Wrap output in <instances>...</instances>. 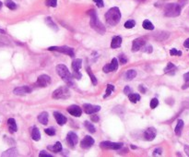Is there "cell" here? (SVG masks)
<instances>
[{"instance_id":"6da1fadb","label":"cell","mask_w":189,"mask_h":157,"mask_svg":"<svg viewBox=\"0 0 189 157\" xmlns=\"http://www.w3.org/2000/svg\"><path fill=\"white\" fill-rule=\"evenodd\" d=\"M105 20L106 22L111 25V26H115L117 25L121 20V12L120 9L116 7H113L110 8L106 14H105Z\"/></svg>"},{"instance_id":"7a4b0ae2","label":"cell","mask_w":189,"mask_h":157,"mask_svg":"<svg viewBox=\"0 0 189 157\" xmlns=\"http://www.w3.org/2000/svg\"><path fill=\"white\" fill-rule=\"evenodd\" d=\"M88 14L90 15V18H91V21H90V24H91V27L94 31H96L98 33L100 34H104L105 33V27L104 26V24L101 23L97 16V13L95 10H90L88 12Z\"/></svg>"},{"instance_id":"3957f363","label":"cell","mask_w":189,"mask_h":157,"mask_svg":"<svg viewBox=\"0 0 189 157\" xmlns=\"http://www.w3.org/2000/svg\"><path fill=\"white\" fill-rule=\"evenodd\" d=\"M56 72L57 74L59 75L62 80L64 81L67 82V85H69V86H72V85H74V81H73V75H72L70 72L68 68H67V66L63 65V64H60L58 65L56 67Z\"/></svg>"},{"instance_id":"277c9868","label":"cell","mask_w":189,"mask_h":157,"mask_svg":"<svg viewBox=\"0 0 189 157\" xmlns=\"http://www.w3.org/2000/svg\"><path fill=\"white\" fill-rule=\"evenodd\" d=\"M182 6L177 3L167 4L164 8V15L166 17H177L181 14Z\"/></svg>"},{"instance_id":"5b68a950","label":"cell","mask_w":189,"mask_h":157,"mask_svg":"<svg viewBox=\"0 0 189 157\" xmlns=\"http://www.w3.org/2000/svg\"><path fill=\"white\" fill-rule=\"evenodd\" d=\"M70 97V91L67 86H62L56 89L53 93V98L56 100H60V99H67Z\"/></svg>"},{"instance_id":"8992f818","label":"cell","mask_w":189,"mask_h":157,"mask_svg":"<svg viewBox=\"0 0 189 157\" xmlns=\"http://www.w3.org/2000/svg\"><path fill=\"white\" fill-rule=\"evenodd\" d=\"M49 51H57V52H60L62 54H65V55H67L71 58H74L75 56V53H74V50L73 48L71 47H68V46H51L48 48Z\"/></svg>"},{"instance_id":"52a82bcc","label":"cell","mask_w":189,"mask_h":157,"mask_svg":"<svg viewBox=\"0 0 189 157\" xmlns=\"http://www.w3.org/2000/svg\"><path fill=\"white\" fill-rule=\"evenodd\" d=\"M81 67H82V59L77 58V59L73 60V62H72V68H73V71H74L73 78H75L77 80L81 79L82 75L79 72V69L81 68Z\"/></svg>"},{"instance_id":"ba28073f","label":"cell","mask_w":189,"mask_h":157,"mask_svg":"<svg viewBox=\"0 0 189 157\" xmlns=\"http://www.w3.org/2000/svg\"><path fill=\"white\" fill-rule=\"evenodd\" d=\"M100 146L104 149H109V150H119L122 148L123 144L119 142H112V141H101L100 143Z\"/></svg>"},{"instance_id":"9c48e42d","label":"cell","mask_w":189,"mask_h":157,"mask_svg":"<svg viewBox=\"0 0 189 157\" xmlns=\"http://www.w3.org/2000/svg\"><path fill=\"white\" fill-rule=\"evenodd\" d=\"M51 83V78L48 75H41L38 77L37 81H36V85L38 87H42V88H45L48 85Z\"/></svg>"},{"instance_id":"30bf717a","label":"cell","mask_w":189,"mask_h":157,"mask_svg":"<svg viewBox=\"0 0 189 157\" xmlns=\"http://www.w3.org/2000/svg\"><path fill=\"white\" fill-rule=\"evenodd\" d=\"M117 68H118V60L116 58H113L112 62L110 64H106L104 67L103 70L105 73H109V72H113V71L117 70Z\"/></svg>"},{"instance_id":"8fae6325","label":"cell","mask_w":189,"mask_h":157,"mask_svg":"<svg viewBox=\"0 0 189 157\" xmlns=\"http://www.w3.org/2000/svg\"><path fill=\"white\" fill-rule=\"evenodd\" d=\"M67 141L68 145H70L72 148H74L79 142V137L75 132L70 131L67 135Z\"/></svg>"},{"instance_id":"7c38bea8","label":"cell","mask_w":189,"mask_h":157,"mask_svg":"<svg viewBox=\"0 0 189 157\" xmlns=\"http://www.w3.org/2000/svg\"><path fill=\"white\" fill-rule=\"evenodd\" d=\"M157 135V130L155 127H149L148 130H146V131L144 132V139L148 140V141H151L156 138Z\"/></svg>"},{"instance_id":"4fadbf2b","label":"cell","mask_w":189,"mask_h":157,"mask_svg":"<svg viewBox=\"0 0 189 157\" xmlns=\"http://www.w3.org/2000/svg\"><path fill=\"white\" fill-rule=\"evenodd\" d=\"M83 109H84L86 114H88V115H92V114H95V113H97L101 110V106L100 105H91V104H85L83 105Z\"/></svg>"},{"instance_id":"5bb4252c","label":"cell","mask_w":189,"mask_h":157,"mask_svg":"<svg viewBox=\"0 0 189 157\" xmlns=\"http://www.w3.org/2000/svg\"><path fill=\"white\" fill-rule=\"evenodd\" d=\"M67 112L70 114L71 116L76 117V118H79L81 116V114H82V109L77 105H72L67 108Z\"/></svg>"},{"instance_id":"9a60e30c","label":"cell","mask_w":189,"mask_h":157,"mask_svg":"<svg viewBox=\"0 0 189 157\" xmlns=\"http://www.w3.org/2000/svg\"><path fill=\"white\" fill-rule=\"evenodd\" d=\"M94 144V140L91 136H86L80 141V147L83 149H89Z\"/></svg>"},{"instance_id":"2e32d148","label":"cell","mask_w":189,"mask_h":157,"mask_svg":"<svg viewBox=\"0 0 189 157\" xmlns=\"http://www.w3.org/2000/svg\"><path fill=\"white\" fill-rule=\"evenodd\" d=\"M32 88L29 87V86H20V87H18L16 89H14L13 91V93L16 94V95H26V94H29L32 93Z\"/></svg>"},{"instance_id":"e0dca14e","label":"cell","mask_w":189,"mask_h":157,"mask_svg":"<svg viewBox=\"0 0 189 157\" xmlns=\"http://www.w3.org/2000/svg\"><path fill=\"white\" fill-rule=\"evenodd\" d=\"M146 44V41H145L143 38H137L133 41V45H132V51L133 52H137L138 50H140L144 45Z\"/></svg>"},{"instance_id":"ac0fdd59","label":"cell","mask_w":189,"mask_h":157,"mask_svg":"<svg viewBox=\"0 0 189 157\" xmlns=\"http://www.w3.org/2000/svg\"><path fill=\"white\" fill-rule=\"evenodd\" d=\"M54 117L56 122L58 123V125H59V126H64L67 123V118L64 115H62L61 113H59V112H54Z\"/></svg>"},{"instance_id":"d6986e66","label":"cell","mask_w":189,"mask_h":157,"mask_svg":"<svg viewBox=\"0 0 189 157\" xmlns=\"http://www.w3.org/2000/svg\"><path fill=\"white\" fill-rule=\"evenodd\" d=\"M8 130L11 132V133H14L18 130V127H17V124H16V120L14 118H9L8 120Z\"/></svg>"},{"instance_id":"ffe728a7","label":"cell","mask_w":189,"mask_h":157,"mask_svg":"<svg viewBox=\"0 0 189 157\" xmlns=\"http://www.w3.org/2000/svg\"><path fill=\"white\" fill-rule=\"evenodd\" d=\"M121 45H122V38L120 36H114L112 39V42H111L112 48H118L121 46Z\"/></svg>"},{"instance_id":"44dd1931","label":"cell","mask_w":189,"mask_h":157,"mask_svg":"<svg viewBox=\"0 0 189 157\" xmlns=\"http://www.w3.org/2000/svg\"><path fill=\"white\" fill-rule=\"evenodd\" d=\"M48 118H49V116L47 112H42L38 116V121L42 123V125H46L48 123Z\"/></svg>"},{"instance_id":"7402d4cb","label":"cell","mask_w":189,"mask_h":157,"mask_svg":"<svg viewBox=\"0 0 189 157\" xmlns=\"http://www.w3.org/2000/svg\"><path fill=\"white\" fill-rule=\"evenodd\" d=\"M1 155L3 157H5V156H19V152L16 148H10V149L7 150L6 152H4Z\"/></svg>"},{"instance_id":"603a6c76","label":"cell","mask_w":189,"mask_h":157,"mask_svg":"<svg viewBox=\"0 0 189 157\" xmlns=\"http://www.w3.org/2000/svg\"><path fill=\"white\" fill-rule=\"evenodd\" d=\"M136 76H137V71L135 69H129L125 74V79L126 80H132L133 79L136 78Z\"/></svg>"},{"instance_id":"cb8c5ba5","label":"cell","mask_w":189,"mask_h":157,"mask_svg":"<svg viewBox=\"0 0 189 157\" xmlns=\"http://www.w3.org/2000/svg\"><path fill=\"white\" fill-rule=\"evenodd\" d=\"M184 121L182 119H179L177 121L176 127H175V128H174V132H175V134L177 136H180L181 135L182 130H183V127H184Z\"/></svg>"},{"instance_id":"d4e9b609","label":"cell","mask_w":189,"mask_h":157,"mask_svg":"<svg viewBox=\"0 0 189 157\" xmlns=\"http://www.w3.org/2000/svg\"><path fill=\"white\" fill-rule=\"evenodd\" d=\"M48 149L52 152H59L62 151V144L60 141H57L56 143L53 146H48Z\"/></svg>"},{"instance_id":"484cf974","label":"cell","mask_w":189,"mask_h":157,"mask_svg":"<svg viewBox=\"0 0 189 157\" xmlns=\"http://www.w3.org/2000/svg\"><path fill=\"white\" fill-rule=\"evenodd\" d=\"M32 138L33 140L35 141H38L40 139H41V133H40V130H38V128L36 127H34L33 128V130H32Z\"/></svg>"},{"instance_id":"4316f807","label":"cell","mask_w":189,"mask_h":157,"mask_svg":"<svg viewBox=\"0 0 189 157\" xmlns=\"http://www.w3.org/2000/svg\"><path fill=\"white\" fill-rule=\"evenodd\" d=\"M128 99L131 103L136 104L140 100V95L138 93H130L128 94Z\"/></svg>"},{"instance_id":"83f0119b","label":"cell","mask_w":189,"mask_h":157,"mask_svg":"<svg viewBox=\"0 0 189 157\" xmlns=\"http://www.w3.org/2000/svg\"><path fill=\"white\" fill-rule=\"evenodd\" d=\"M142 27L145 30H149V31H152L154 30V25L149 20H145L142 23Z\"/></svg>"},{"instance_id":"f1b7e54d","label":"cell","mask_w":189,"mask_h":157,"mask_svg":"<svg viewBox=\"0 0 189 157\" xmlns=\"http://www.w3.org/2000/svg\"><path fill=\"white\" fill-rule=\"evenodd\" d=\"M84 126L87 128V130H88L89 132H91V133H94L96 131V128H95L94 125L90 123L89 121H85L84 122Z\"/></svg>"},{"instance_id":"f546056e","label":"cell","mask_w":189,"mask_h":157,"mask_svg":"<svg viewBox=\"0 0 189 157\" xmlns=\"http://www.w3.org/2000/svg\"><path fill=\"white\" fill-rule=\"evenodd\" d=\"M45 22H46V24L49 26V27H51L53 30H54V31H57L58 29H57V26H56V24L53 21V20L50 18V17H48V18H46L45 19Z\"/></svg>"},{"instance_id":"4dcf8cb0","label":"cell","mask_w":189,"mask_h":157,"mask_svg":"<svg viewBox=\"0 0 189 157\" xmlns=\"http://www.w3.org/2000/svg\"><path fill=\"white\" fill-rule=\"evenodd\" d=\"M87 72H88V74H89V76H90V78H91V82H92V84L93 85H97V83H98V81H97V79H96V77L93 75V73L91 72V68H87Z\"/></svg>"},{"instance_id":"1f68e13d","label":"cell","mask_w":189,"mask_h":157,"mask_svg":"<svg viewBox=\"0 0 189 157\" xmlns=\"http://www.w3.org/2000/svg\"><path fill=\"white\" fill-rule=\"evenodd\" d=\"M114 91V86L113 84H108L107 85V88H106V92H105V94H104V98H106V97H108V96H110L111 94H112V93Z\"/></svg>"},{"instance_id":"d6a6232c","label":"cell","mask_w":189,"mask_h":157,"mask_svg":"<svg viewBox=\"0 0 189 157\" xmlns=\"http://www.w3.org/2000/svg\"><path fill=\"white\" fill-rule=\"evenodd\" d=\"M176 69V68H175V66H174L172 62H169L168 64H167V66H166V68H164V73H169L170 71H174Z\"/></svg>"},{"instance_id":"836d02e7","label":"cell","mask_w":189,"mask_h":157,"mask_svg":"<svg viewBox=\"0 0 189 157\" xmlns=\"http://www.w3.org/2000/svg\"><path fill=\"white\" fill-rule=\"evenodd\" d=\"M6 6L11 10H14L17 8V5L14 3L12 0H6Z\"/></svg>"},{"instance_id":"e575fe53","label":"cell","mask_w":189,"mask_h":157,"mask_svg":"<svg viewBox=\"0 0 189 157\" xmlns=\"http://www.w3.org/2000/svg\"><path fill=\"white\" fill-rule=\"evenodd\" d=\"M135 25H136V22L133 20H129L125 23V27L126 28V29H132V28L135 27Z\"/></svg>"},{"instance_id":"d590c367","label":"cell","mask_w":189,"mask_h":157,"mask_svg":"<svg viewBox=\"0 0 189 157\" xmlns=\"http://www.w3.org/2000/svg\"><path fill=\"white\" fill-rule=\"evenodd\" d=\"M45 5L47 7L55 8L56 5H57V0H46V1H45Z\"/></svg>"},{"instance_id":"8d00e7d4","label":"cell","mask_w":189,"mask_h":157,"mask_svg":"<svg viewBox=\"0 0 189 157\" xmlns=\"http://www.w3.org/2000/svg\"><path fill=\"white\" fill-rule=\"evenodd\" d=\"M150 108H152V109L156 108V107L159 105V101H158V99H157V98H153V99H151V101H150Z\"/></svg>"},{"instance_id":"74e56055","label":"cell","mask_w":189,"mask_h":157,"mask_svg":"<svg viewBox=\"0 0 189 157\" xmlns=\"http://www.w3.org/2000/svg\"><path fill=\"white\" fill-rule=\"evenodd\" d=\"M142 48H143V52H146V53H151L153 50L152 46L150 45H147V44H145Z\"/></svg>"},{"instance_id":"f35d334b","label":"cell","mask_w":189,"mask_h":157,"mask_svg":"<svg viewBox=\"0 0 189 157\" xmlns=\"http://www.w3.org/2000/svg\"><path fill=\"white\" fill-rule=\"evenodd\" d=\"M45 132L49 135V136H54L55 135V130L54 127H49V128H46V130H45Z\"/></svg>"},{"instance_id":"ab89813d","label":"cell","mask_w":189,"mask_h":157,"mask_svg":"<svg viewBox=\"0 0 189 157\" xmlns=\"http://www.w3.org/2000/svg\"><path fill=\"white\" fill-rule=\"evenodd\" d=\"M170 55H178V56H180V55H182V52L178 51L175 48H172V49L170 50Z\"/></svg>"},{"instance_id":"60d3db41","label":"cell","mask_w":189,"mask_h":157,"mask_svg":"<svg viewBox=\"0 0 189 157\" xmlns=\"http://www.w3.org/2000/svg\"><path fill=\"white\" fill-rule=\"evenodd\" d=\"M93 2L97 5L98 8H104V3L103 0H93Z\"/></svg>"},{"instance_id":"b9f144b4","label":"cell","mask_w":189,"mask_h":157,"mask_svg":"<svg viewBox=\"0 0 189 157\" xmlns=\"http://www.w3.org/2000/svg\"><path fill=\"white\" fill-rule=\"evenodd\" d=\"M119 60H120L121 64H126V62H127V58H126V56L125 55H120Z\"/></svg>"},{"instance_id":"7bdbcfd3","label":"cell","mask_w":189,"mask_h":157,"mask_svg":"<svg viewBox=\"0 0 189 157\" xmlns=\"http://www.w3.org/2000/svg\"><path fill=\"white\" fill-rule=\"evenodd\" d=\"M132 93V90H131V88H130L129 86H125V88H124V93L125 94V95H128V94H130Z\"/></svg>"},{"instance_id":"ee69618b","label":"cell","mask_w":189,"mask_h":157,"mask_svg":"<svg viewBox=\"0 0 189 157\" xmlns=\"http://www.w3.org/2000/svg\"><path fill=\"white\" fill-rule=\"evenodd\" d=\"M39 156H48V157H52L53 155L51 153H48L47 152L45 151H42L40 153H39Z\"/></svg>"},{"instance_id":"f6af8a7d","label":"cell","mask_w":189,"mask_h":157,"mask_svg":"<svg viewBox=\"0 0 189 157\" xmlns=\"http://www.w3.org/2000/svg\"><path fill=\"white\" fill-rule=\"evenodd\" d=\"M152 155L153 156H155V155H162V149H160V148L155 149L153 153H152Z\"/></svg>"},{"instance_id":"bcb514c9","label":"cell","mask_w":189,"mask_h":157,"mask_svg":"<svg viewBox=\"0 0 189 157\" xmlns=\"http://www.w3.org/2000/svg\"><path fill=\"white\" fill-rule=\"evenodd\" d=\"M184 46L185 48H189V38H187V39L184 41Z\"/></svg>"},{"instance_id":"7dc6e473","label":"cell","mask_w":189,"mask_h":157,"mask_svg":"<svg viewBox=\"0 0 189 157\" xmlns=\"http://www.w3.org/2000/svg\"><path fill=\"white\" fill-rule=\"evenodd\" d=\"M91 120L92 121H94V122H98L99 120H100V118H99V117L98 116H91Z\"/></svg>"},{"instance_id":"c3c4849f","label":"cell","mask_w":189,"mask_h":157,"mask_svg":"<svg viewBox=\"0 0 189 157\" xmlns=\"http://www.w3.org/2000/svg\"><path fill=\"white\" fill-rule=\"evenodd\" d=\"M184 79L185 81H189V72L184 74Z\"/></svg>"},{"instance_id":"681fc988","label":"cell","mask_w":189,"mask_h":157,"mask_svg":"<svg viewBox=\"0 0 189 157\" xmlns=\"http://www.w3.org/2000/svg\"><path fill=\"white\" fill-rule=\"evenodd\" d=\"M184 152H185V153L189 156V145H185V146H184Z\"/></svg>"},{"instance_id":"f907efd6","label":"cell","mask_w":189,"mask_h":157,"mask_svg":"<svg viewBox=\"0 0 189 157\" xmlns=\"http://www.w3.org/2000/svg\"><path fill=\"white\" fill-rule=\"evenodd\" d=\"M139 89H140L141 93H145V90L143 89V86H142V85H140V86H139Z\"/></svg>"},{"instance_id":"816d5d0a","label":"cell","mask_w":189,"mask_h":157,"mask_svg":"<svg viewBox=\"0 0 189 157\" xmlns=\"http://www.w3.org/2000/svg\"><path fill=\"white\" fill-rule=\"evenodd\" d=\"M131 148H132V149H137V147L134 146V145H131Z\"/></svg>"},{"instance_id":"f5cc1de1","label":"cell","mask_w":189,"mask_h":157,"mask_svg":"<svg viewBox=\"0 0 189 157\" xmlns=\"http://www.w3.org/2000/svg\"><path fill=\"white\" fill-rule=\"evenodd\" d=\"M2 6H3V4H2V2H1V1H0V8H2Z\"/></svg>"}]
</instances>
